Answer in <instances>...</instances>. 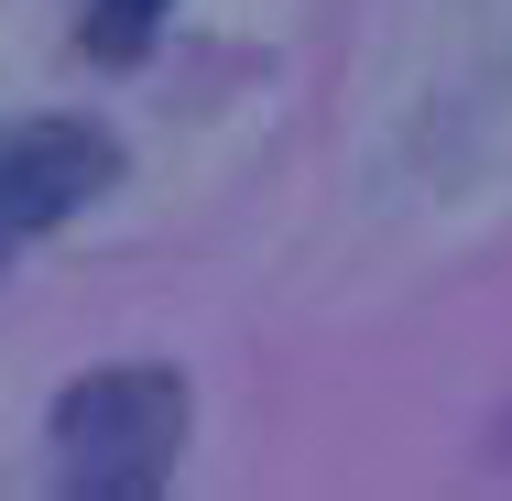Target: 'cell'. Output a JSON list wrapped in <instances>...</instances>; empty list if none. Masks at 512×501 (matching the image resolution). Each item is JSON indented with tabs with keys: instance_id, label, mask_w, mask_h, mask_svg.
<instances>
[{
	"instance_id": "obj_1",
	"label": "cell",
	"mask_w": 512,
	"mask_h": 501,
	"mask_svg": "<svg viewBox=\"0 0 512 501\" xmlns=\"http://www.w3.org/2000/svg\"><path fill=\"white\" fill-rule=\"evenodd\" d=\"M55 458V491L77 501H142L164 491V469H175V447H186V382L175 371H153V360H120V371H88L77 393L55 403V436H44Z\"/></svg>"
},
{
	"instance_id": "obj_2",
	"label": "cell",
	"mask_w": 512,
	"mask_h": 501,
	"mask_svg": "<svg viewBox=\"0 0 512 501\" xmlns=\"http://www.w3.org/2000/svg\"><path fill=\"white\" fill-rule=\"evenodd\" d=\"M109 186H120V142L99 120H22V131H0V262L33 251L44 229H66Z\"/></svg>"
},
{
	"instance_id": "obj_3",
	"label": "cell",
	"mask_w": 512,
	"mask_h": 501,
	"mask_svg": "<svg viewBox=\"0 0 512 501\" xmlns=\"http://www.w3.org/2000/svg\"><path fill=\"white\" fill-rule=\"evenodd\" d=\"M164 11H175V0H88V55H99V66H131V55L164 33Z\"/></svg>"
}]
</instances>
